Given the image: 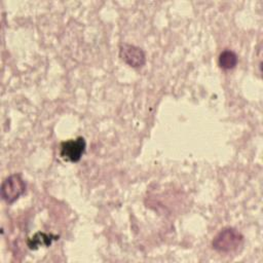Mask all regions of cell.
Segmentation results:
<instances>
[{"label":"cell","instance_id":"obj_1","mask_svg":"<svg viewBox=\"0 0 263 263\" xmlns=\"http://www.w3.org/2000/svg\"><path fill=\"white\" fill-rule=\"evenodd\" d=\"M243 241L242 234L233 227H225L221 229L212 241L214 250L220 253H230L236 251Z\"/></svg>","mask_w":263,"mask_h":263},{"label":"cell","instance_id":"obj_2","mask_svg":"<svg viewBox=\"0 0 263 263\" xmlns=\"http://www.w3.org/2000/svg\"><path fill=\"white\" fill-rule=\"evenodd\" d=\"M25 191L26 183L20 174H12L2 182L1 196L8 203L15 201Z\"/></svg>","mask_w":263,"mask_h":263},{"label":"cell","instance_id":"obj_3","mask_svg":"<svg viewBox=\"0 0 263 263\" xmlns=\"http://www.w3.org/2000/svg\"><path fill=\"white\" fill-rule=\"evenodd\" d=\"M86 143L83 137H77L76 139H69L64 141L60 145V156L70 162H77L80 160L85 152Z\"/></svg>","mask_w":263,"mask_h":263},{"label":"cell","instance_id":"obj_4","mask_svg":"<svg viewBox=\"0 0 263 263\" xmlns=\"http://www.w3.org/2000/svg\"><path fill=\"white\" fill-rule=\"evenodd\" d=\"M119 57L121 60L133 68H140L146 62L144 50L136 45L121 43L119 46Z\"/></svg>","mask_w":263,"mask_h":263},{"label":"cell","instance_id":"obj_5","mask_svg":"<svg viewBox=\"0 0 263 263\" xmlns=\"http://www.w3.org/2000/svg\"><path fill=\"white\" fill-rule=\"evenodd\" d=\"M59 239L58 235L45 232H36L33 236L28 238L27 245L30 250H37L40 247H48L53 240Z\"/></svg>","mask_w":263,"mask_h":263},{"label":"cell","instance_id":"obj_6","mask_svg":"<svg viewBox=\"0 0 263 263\" xmlns=\"http://www.w3.org/2000/svg\"><path fill=\"white\" fill-rule=\"evenodd\" d=\"M237 64V55L230 49L223 50L219 55V65L224 70L233 69Z\"/></svg>","mask_w":263,"mask_h":263}]
</instances>
